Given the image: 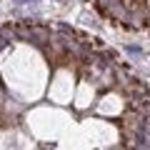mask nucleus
Masks as SVG:
<instances>
[{
	"instance_id": "f257e3e1",
	"label": "nucleus",
	"mask_w": 150,
	"mask_h": 150,
	"mask_svg": "<svg viewBox=\"0 0 150 150\" xmlns=\"http://www.w3.org/2000/svg\"><path fill=\"white\" fill-rule=\"evenodd\" d=\"M0 148H150V85L88 30L8 20L0 25Z\"/></svg>"
},
{
	"instance_id": "f03ea898",
	"label": "nucleus",
	"mask_w": 150,
	"mask_h": 150,
	"mask_svg": "<svg viewBox=\"0 0 150 150\" xmlns=\"http://www.w3.org/2000/svg\"><path fill=\"white\" fill-rule=\"evenodd\" d=\"M85 3L112 28L150 38V0H85Z\"/></svg>"
}]
</instances>
